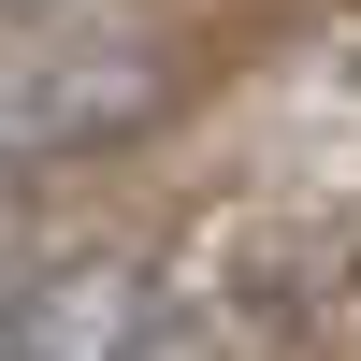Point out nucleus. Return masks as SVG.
<instances>
[{
    "instance_id": "f257e3e1",
    "label": "nucleus",
    "mask_w": 361,
    "mask_h": 361,
    "mask_svg": "<svg viewBox=\"0 0 361 361\" xmlns=\"http://www.w3.org/2000/svg\"><path fill=\"white\" fill-rule=\"evenodd\" d=\"M188 116V58L159 29H44L0 44V173H73V159H130Z\"/></svg>"
},
{
    "instance_id": "f03ea898",
    "label": "nucleus",
    "mask_w": 361,
    "mask_h": 361,
    "mask_svg": "<svg viewBox=\"0 0 361 361\" xmlns=\"http://www.w3.org/2000/svg\"><path fill=\"white\" fill-rule=\"evenodd\" d=\"M159 289H173V260L130 246V231H102V246L15 260V333H29V361H145Z\"/></svg>"
}]
</instances>
